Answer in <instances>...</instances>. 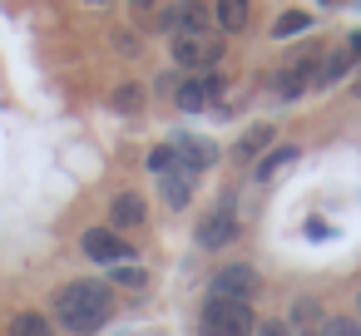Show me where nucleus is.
I'll use <instances>...</instances> for the list:
<instances>
[{
	"instance_id": "1",
	"label": "nucleus",
	"mask_w": 361,
	"mask_h": 336,
	"mask_svg": "<svg viewBox=\"0 0 361 336\" xmlns=\"http://www.w3.org/2000/svg\"><path fill=\"white\" fill-rule=\"evenodd\" d=\"M114 311V292L109 282H70L55 292V316L70 331H99Z\"/></svg>"
},
{
	"instance_id": "2",
	"label": "nucleus",
	"mask_w": 361,
	"mask_h": 336,
	"mask_svg": "<svg viewBox=\"0 0 361 336\" xmlns=\"http://www.w3.org/2000/svg\"><path fill=\"white\" fill-rule=\"evenodd\" d=\"M252 306L243 301H218L208 297L203 301V321H198V336H252Z\"/></svg>"
},
{
	"instance_id": "3",
	"label": "nucleus",
	"mask_w": 361,
	"mask_h": 336,
	"mask_svg": "<svg viewBox=\"0 0 361 336\" xmlns=\"http://www.w3.org/2000/svg\"><path fill=\"white\" fill-rule=\"evenodd\" d=\"M257 287H262V277H257V267H252V262H228V267H218V272H213V292H208V297L252 306Z\"/></svg>"
},
{
	"instance_id": "4",
	"label": "nucleus",
	"mask_w": 361,
	"mask_h": 336,
	"mask_svg": "<svg viewBox=\"0 0 361 336\" xmlns=\"http://www.w3.org/2000/svg\"><path fill=\"white\" fill-rule=\"evenodd\" d=\"M164 25L173 30V40L213 35V6H203V0H178V6L164 11Z\"/></svg>"
},
{
	"instance_id": "5",
	"label": "nucleus",
	"mask_w": 361,
	"mask_h": 336,
	"mask_svg": "<svg viewBox=\"0 0 361 336\" xmlns=\"http://www.w3.org/2000/svg\"><path fill=\"white\" fill-rule=\"evenodd\" d=\"M223 60V45L213 35H193V40H173V65L188 75H213V65Z\"/></svg>"
},
{
	"instance_id": "6",
	"label": "nucleus",
	"mask_w": 361,
	"mask_h": 336,
	"mask_svg": "<svg viewBox=\"0 0 361 336\" xmlns=\"http://www.w3.org/2000/svg\"><path fill=\"white\" fill-rule=\"evenodd\" d=\"M218 94H223V80H218V75H183V80H173V104H178L183 114L208 109Z\"/></svg>"
},
{
	"instance_id": "7",
	"label": "nucleus",
	"mask_w": 361,
	"mask_h": 336,
	"mask_svg": "<svg viewBox=\"0 0 361 336\" xmlns=\"http://www.w3.org/2000/svg\"><path fill=\"white\" fill-rule=\"evenodd\" d=\"M317 65H322L317 50H302L292 65H282V75H277V94H282V99H297V94L317 89Z\"/></svg>"
},
{
	"instance_id": "8",
	"label": "nucleus",
	"mask_w": 361,
	"mask_h": 336,
	"mask_svg": "<svg viewBox=\"0 0 361 336\" xmlns=\"http://www.w3.org/2000/svg\"><path fill=\"white\" fill-rule=\"evenodd\" d=\"M173 158H178V168L193 178V173H203V168L218 163V144H213V139H198V134H173Z\"/></svg>"
},
{
	"instance_id": "9",
	"label": "nucleus",
	"mask_w": 361,
	"mask_h": 336,
	"mask_svg": "<svg viewBox=\"0 0 361 336\" xmlns=\"http://www.w3.org/2000/svg\"><path fill=\"white\" fill-rule=\"evenodd\" d=\"M238 237V208H233V198H223V203H213V213L198 223V242L203 247H228Z\"/></svg>"
},
{
	"instance_id": "10",
	"label": "nucleus",
	"mask_w": 361,
	"mask_h": 336,
	"mask_svg": "<svg viewBox=\"0 0 361 336\" xmlns=\"http://www.w3.org/2000/svg\"><path fill=\"white\" fill-rule=\"evenodd\" d=\"M85 257L90 262H109V267H124L129 257H134V247L114 232V228H90L85 232Z\"/></svg>"
},
{
	"instance_id": "11",
	"label": "nucleus",
	"mask_w": 361,
	"mask_h": 336,
	"mask_svg": "<svg viewBox=\"0 0 361 336\" xmlns=\"http://www.w3.org/2000/svg\"><path fill=\"white\" fill-rule=\"evenodd\" d=\"M267 144H272V129H267V124H252V129L233 144V158H238V163H257Z\"/></svg>"
},
{
	"instance_id": "12",
	"label": "nucleus",
	"mask_w": 361,
	"mask_h": 336,
	"mask_svg": "<svg viewBox=\"0 0 361 336\" xmlns=\"http://www.w3.org/2000/svg\"><path fill=\"white\" fill-rule=\"evenodd\" d=\"M144 213H149V208H144L139 193H119V198L109 203V223H114V228H139Z\"/></svg>"
},
{
	"instance_id": "13",
	"label": "nucleus",
	"mask_w": 361,
	"mask_h": 336,
	"mask_svg": "<svg viewBox=\"0 0 361 336\" xmlns=\"http://www.w3.org/2000/svg\"><path fill=\"white\" fill-rule=\"evenodd\" d=\"M159 193H164L169 208H188V198H193V178H188L183 168H173V173L159 178Z\"/></svg>"
},
{
	"instance_id": "14",
	"label": "nucleus",
	"mask_w": 361,
	"mask_h": 336,
	"mask_svg": "<svg viewBox=\"0 0 361 336\" xmlns=\"http://www.w3.org/2000/svg\"><path fill=\"white\" fill-rule=\"evenodd\" d=\"M213 20H218V30H228V35L247 30V0H218V6H213Z\"/></svg>"
},
{
	"instance_id": "15",
	"label": "nucleus",
	"mask_w": 361,
	"mask_h": 336,
	"mask_svg": "<svg viewBox=\"0 0 361 336\" xmlns=\"http://www.w3.org/2000/svg\"><path fill=\"white\" fill-rule=\"evenodd\" d=\"M287 163H297V149H292V144H282V149L262 154V158H257V168H252V178H257V183H267V178H272L277 168H287Z\"/></svg>"
},
{
	"instance_id": "16",
	"label": "nucleus",
	"mask_w": 361,
	"mask_h": 336,
	"mask_svg": "<svg viewBox=\"0 0 361 336\" xmlns=\"http://www.w3.org/2000/svg\"><path fill=\"white\" fill-rule=\"evenodd\" d=\"M346 70H351V55H346V50H336V55H322V65H317V89L336 85Z\"/></svg>"
},
{
	"instance_id": "17",
	"label": "nucleus",
	"mask_w": 361,
	"mask_h": 336,
	"mask_svg": "<svg viewBox=\"0 0 361 336\" xmlns=\"http://www.w3.org/2000/svg\"><path fill=\"white\" fill-rule=\"evenodd\" d=\"M292 326H297L302 336H317V326H326V316H322L317 301H297V306H292Z\"/></svg>"
},
{
	"instance_id": "18",
	"label": "nucleus",
	"mask_w": 361,
	"mask_h": 336,
	"mask_svg": "<svg viewBox=\"0 0 361 336\" xmlns=\"http://www.w3.org/2000/svg\"><path fill=\"white\" fill-rule=\"evenodd\" d=\"M11 336H55V326H50L40 311H20V316L11 321Z\"/></svg>"
},
{
	"instance_id": "19",
	"label": "nucleus",
	"mask_w": 361,
	"mask_h": 336,
	"mask_svg": "<svg viewBox=\"0 0 361 336\" xmlns=\"http://www.w3.org/2000/svg\"><path fill=\"white\" fill-rule=\"evenodd\" d=\"M312 25V15H302V11H292V15H277V25H272V35L277 40H287V35H302Z\"/></svg>"
},
{
	"instance_id": "20",
	"label": "nucleus",
	"mask_w": 361,
	"mask_h": 336,
	"mask_svg": "<svg viewBox=\"0 0 361 336\" xmlns=\"http://www.w3.org/2000/svg\"><path fill=\"white\" fill-rule=\"evenodd\" d=\"M114 109H124V114L144 109V89H139V85H119V89H114Z\"/></svg>"
},
{
	"instance_id": "21",
	"label": "nucleus",
	"mask_w": 361,
	"mask_h": 336,
	"mask_svg": "<svg viewBox=\"0 0 361 336\" xmlns=\"http://www.w3.org/2000/svg\"><path fill=\"white\" fill-rule=\"evenodd\" d=\"M173 168H178V158H173V144H159V149L149 154V173H159V178H164V173H173Z\"/></svg>"
},
{
	"instance_id": "22",
	"label": "nucleus",
	"mask_w": 361,
	"mask_h": 336,
	"mask_svg": "<svg viewBox=\"0 0 361 336\" xmlns=\"http://www.w3.org/2000/svg\"><path fill=\"white\" fill-rule=\"evenodd\" d=\"M322 336H361V321H346V316H326V331Z\"/></svg>"
},
{
	"instance_id": "23",
	"label": "nucleus",
	"mask_w": 361,
	"mask_h": 336,
	"mask_svg": "<svg viewBox=\"0 0 361 336\" xmlns=\"http://www.w3.org/2000/svg\"><path fill=\"white\" fill-rule=\"evenodd\" d=\"M114 282H124V287H144V267H114Z\"/></svg>"
},
{
	"instance_id": "24",
	"label": "nucleus",
	"mask_w": 361,
	"mask_h": 336,
	"mask_svg": "<svg viewBox=\"0 0 361 336\" xmlns=\"http://www.w3.org/2000/svg\"><path fill=\"white\" fill-rule=\"evenodd\" d=\"M252 336H292V326H287V321H262Z\"/></svg>"
},
{
	"instance_id": "25",
	"label": "nucleus",
	"mask_w": 361,
	"mask_h": 336,
	"mask_svg": "<svg viewBox=\"0 0 361 336\" xmlns=\"http://www.w3.org/2000/svg\"><path fill=\"white\" fill-rule=\"evenodd\" d=\"M346 55H351V65L361 60V35H351V40H346Z\"/></svg>"
},
{
	"instance_id": "26",
	"label": "nucleus",
	"mask_w": 361,
	"mask_h": 336,
	"mask_svg": "<svg viewBox=\"0 0 361 336\" xmlns=\"http://www.w3.org/2000/svg\"><path fill=\"white\" fill-rule=\"evenodd\" d=\"M134 6H159V0H134Z\"/></svg>"
},
{
	"instance_id": "27",
	"label": "nucleus",
	"mask_w": 361,
	"mask_h": 336,
	"mask_svg": "<svg viewBox=\"0 0 361 336\" xmlns=\"http://www.w3.org/2000/svg\"><path fill=\"white\" fill-rule=\"evenodd\" d=\"M356 99H361V80H356Z\"/></svg>"
}]
</instances>
